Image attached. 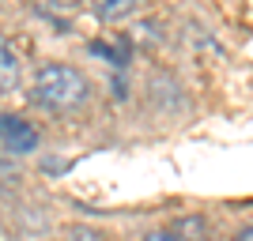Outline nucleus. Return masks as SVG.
<instances>
[{
  "label": "nucleus",
  "instance_id": "f257e3e1",
  "mask_svg": "<svg viewBox=\"0 0 253 241\" xmlns=\"http://www.w3.org/2000/svg\"><path fill=\"white\" fill-rule=\"evenodd\" d=\"M91 95V83L87 75L72 64H42L38 75L31 83V98L34 105H42L49 113H68V109H80Z\"/></svg>",
  "mask_w": 253,
  "mask_h": 241
},
{
  "label": "nucleus",
  "instance_id": "f03ea898",
  "mask_svg": "<svg viewBox=\"0 0 253 241\" xmlns=\"http://www.w3.org/2000/svg\"><path fill=\"white\" fill-rule=\"evenodd\" d=\"M0 143L8 147L11 155H31L34 147H38V132H34V125H27L23 117L0 109Z\"/></svg>",
  "mask_w": 253,
  "mask_h": 241
},
{
  "label": "nucleus",
  "instance_id": "7ed1b4c3",
  "mask_svg": "<svg viewBox=\"0 0 253 241\" xmlns=\"http://www.w3.org/2000/svg\"><path fill=\"white\" fill-rule=\"evenodd\" d=\"M23 83V64H19V53L11 49V42L0 34V95H8Z\"/></svg>",
  "mask_w": 253,
  "mask_h": 241
},
{
  "label": "nucleus",
  "instance_id": "20e7f679",
  "mask_svg": "<svg viewBox=\"0 0 253 241\" xmlns=\"http://www.w3.org/2000/svg\"><path fill=\"white\" fill-rule=\"evenodd\" d=\"M136 11H140V0H102L95 8V15L106 19V23H121L128 15H136Z\"/></svg>",
  "mask_w": 253,
  "mask_h": 241
},
{
  "label": "nucleus",
  "instance_id": "39448f33",
  "mask_svg": "<svg viewBox=\"0 0 253 241\" xmlns=\"http://www.w3.org/2000/svg\"><path fill=\"white\" fill-rule=\"evenodd\" d=\"M61 241H106L102 230H91V226H72V230H64Z\"/></svg>",
  "mask_w": 253,
  "mask_h": 241
},
{
  "label": "nucleus",
  "instance_id": "423d86ee",
  "mask_svg": "<svg viewBox=\"0 0 253 241\" xmlns=\"http://www.w3.org/2000/svg\"><path fill=\"white\" fill-rule=\"evenodd\" d=\"M144 241H181V238H178L174 230H151V234H148Z\"/></svg>",
  "mask_w": 253,
  "mask_h": 241
},
{
  "label": "nucleus",
  "instance_id": "0eeeda50",
  "mask_svg": "<svg viewBox=\"0 0 253 241\" xmlns=\"http://www.w3.org/2000/svg\"><path fill=\"white\" fill-rule=\"evenodd\" d=\"M253 238V230H250V226H242V234H238V241H250Z\"/></svg>",
  "mask_w": 253,
  "mask_h": 241
}]
</instances>
